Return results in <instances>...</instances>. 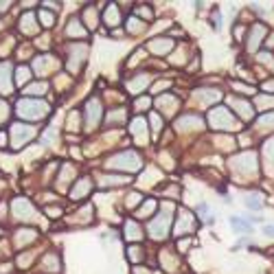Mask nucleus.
Returning a JSON list of instances; mask_svg holds the SVG:
<instances>
[{"instance_id": "nucleus-1", "label": "nucleus", "mask_w": 274, "mask_h": 274, "mask_svg": "<svg viewBox=\"0 0 274 274\" xmlns=\"http://www.w3.org/2000/svg\"><path fill=\"white\" fill-rule=\"evenodd\" d=\"M48 103L46 101H35V99H20L16 103V114L29 121H42L48 117Z\"/></svg>"}, {"instance_id": "nucleus-2", "label": "nucleus", "mask_w": 274, "mask_h": 274, "mask_svg": "<svg viewBox=\"0 0 274 274\" xmlns=\"http://www.w3.org/2000/svg\"><path fill=\"white\" fill-rule=\"evenodd\" d=\"M35 136V127L33 125H24V123H14L9 130V138H11V147L20 149L24 147L31 138Z\"/></svg>"}, {"instance_id": "nucleus-3", "label": "nucleus", "mask_w": 274, "mask_h": 274, "mask_svg": "<svg viewBox=\"0 0 274 274\" xmlns=\"http://www.w3.org/2000/svg\"><path fill=\"white\" fill-rule=\"evenodd\" d=\"M11 211H14V217L18 222H35V217H38L35 206L27 198H16L11 202Z\"/></svg>"}, {"instance_id": "nucleus-4", "label": "nucleus", "mask_w": 274, "mask_h": 274, "mask_svg": "<svg viewBox=\"0 0 274 274\" xmlns=\"http://www.w3.org/2000/svg\"><path fill=\"white\" fill-rule=\"evenodd\" d=\"M108 167H112V169H123L125 167L127 171H136V169H141V158H138V154H134V151H125V154L110 158Z\"/></svg>"}, {"instance_id": "nucleus-5", "label": "nucleus", "mask_w": 274, "mask_h": 274, "mask_svg": "<svg viewBox=\"0 0 274 274\" xmlns=\"http://www.w3.org/2000/svg\"><path fill=\"white\" fill-rule=\"evenodd\" d=\"M209 123H211V127H215V130H233V127H235V119H233V114H230L228 110L215 108L209 114Z\"/></svg>"}, {"instance_id": "nucleus-6", "label": "nucleus", "mask_w": 274, "mask_h": 274, "mask_svg": "<svg viewBox=\"0 0 274 274\" xmlns=\"http://www.w3.org/2000/svg\"><path fill=\"white\" fill-rule=\"evenodd\" d=\"M99 119H101V101L97 97H93L86 106V130H95Z\"/></svg>"}, {"instance_id": "nucleus-7", "label": "nucleus", "mask_w": 274, "mask_h": 274, "mask_svg": "<svg viewBox=\"0 0 274 274\" xmlns=\"http://www.w3.org/2000/svg\"><path fill=\"white\" fill-rule=\"evenodd\" d=\"M11 66L9 62H3L0 64V95H11V88H14V83H11Z\"/></svg>"}, {"instance_id": "nucleus-8", "label": "nucleus", "mask_w": 274, "mask_h": 274, "mask_svg": "<svg viewBox=\"0 0 274 274\" xmlns=\"http://www.w3.org/2000/svg\"><path fill=\"white\" fill-rule=\"evenodd\" d=\"M90 189H93V182H90L88 178H81L75 187L70 189V200H81L90 191Z\"/></svg>"}, {"instance_id": "nucleus-9", "label": "nucleus", "mask_w": 274, "mask_h": 274, "mask_svg": "<svg viewBox=\"0 0 274 274\" xmlns=\"http://www.w3.org/2000/svg\"><path fill=\"white\" fill-rule=\"evenodd\" d=\"M20 31L24 35H35L38 33V24H35V14H24L20 20Z\"/></svg>"}, {"instance_id": "nucleus-10", "label": "nucleus", "mask_w": 274, "mask_h": 274, "mask_svg": "<svg viewBox=\"0 0 274 274\" xmlns=\"http://www.w3.org/2000/svg\"><path fill=\"white\" fill-rule=\"evenodd\" d=\"M35 237H38V230H33V228L18 230V233H16V248H24L29 241H33Z\"/></svg>"}, {"instance_id": "nucleus-11", "label": "nucleus", "mask_w": 274, "mask_h": 274, "mask_svg": "<svg viewBox=\"0 0 274 274\" xmlns=\"http://www.w3.org/2000/svg\"><path fill=\"white\" fill-rule=\"evenodd\" d=\"M167 224H169V215H162L160 217V222H158V219H154V222H151V237H154V239H162L164 237V230H167Z\"/></svg>"}, {"instance_id": "nucleus-12", "label": "nucleus", "mask_w": 274, "mask_h": 274, "mask_svg": "<svg viewBox=\"0 0 274 274\" xmlns=\"http://www.w3.org/2000/svg\"><path fill=\"white\" fill-rule=\"evenodd\" d=\"M132 134L138 138V141H145V138H147V123H145V119H134L132 121Z\"/></svg>"}, {"instance_id": "nucleus-13", "label": "nucleus", "mask_w": 274, "mask_h": 274, "mask_svg": "<svg viewBox=\"0 0 274 274\" xmlns=\"http://www.w3.org/2000/svg\"><path fill=\"white\" fill-rule=\"evenodd\" d=\"M48 88V83L46 81H38V83H31V86H27L24 88V93L22 95H27V97H40V95H44V90Z\"/></svg>"}, {"instance_id": "nucleus-14", "label": "nucleus", "mask_w": 274, "mask_h": 274, "mask_svg": "<svg viewBox=\"0 0 274 274\" xmlns=\"http://www.w3.org/2000/svg\"><path fill=\"white\" fill-rule=\"evenodd\" d=\"M230 226L235 228V233H252V226L241 217H233L230 219Z\"/></svg>"}, {"instance_id": "nucleus-15", "label": "nucleus", "mask_w": 274, "mask_h": 274, "mask_svg": "<svg viewBox=\"0 0 274 274\" xmlns=\"http://www.w3.org/2000/svg\"><path fill=\"white\" fill-rule=\"evenodd\" d=\"M31 79V70L27 68V66H20V68L16 70V77H14V81H16V86H24V83Z\"/></svg>"}, {"instance_id": "nucleus-16", "label": "nucleus", "mask_w": 274, "mask_h": 274, "mask_svg": "<svg viewBox=\"0 0 274 274\" xmlns=\"http://www.w3.org/2000/svg\"><path fill=\"white\" fill-rule=\"evenodd\" d=\"M171 46H173V42L167 40V38H164V42H151V44H149V48H151V51H156V53H167Z\"/></svg>"}, {"instance_id": "nucleus-17", "label": "nucleus", "mask_w": 274, "mask_h": 274, "mask_svg": "<svg viewBox=\"0 0 274 274\" xmlns=\"http://www.w3.org/2000/svg\"><path fill=\"white\" fill-rule=\"evenodd\" d=\"M103 18H106V20H110V22H108L110 27L119 24V9H117V5H110L108 11H106V16H103Z\"/></svg>"}, {"instance_id": "nucleus-18", "label": "nucleus", "mask_w": 274, "mask_h": 274, "mask_svg": "<svg viewBox=\"0 0 274 274\" xmlns=\"http://www.w3.org/2000/svg\"><path fill=\"white\" fill-rule=\"evenodd\" d=\"M79 20H70V24H68V29H66V31H68V35L70 38H81V35H86V31H81V29H79V24H77Z\"/></svg>"}, {"instance_id": "nucleus-19", "label": "nucleus", "mask_w": 274, "mask_h": 274, "mask_svg": "<svg viewBox=\"0 0 274 274\" xmlns=\"http://www.w3.org/2000/svg\"><path fill=\"white\" fill-rule=\"evenodd\" d=\"M138 237H143L141 228H138L134 222H127V239H138Z\"/></svg>"}, {"instance_id": "nucleus-20", "label": "nucleus", "mask_w": 274, "mask_h": 274, "mask_svg": "<svg viewBox=\"0 0 274 274\" xmlns=\"http://www.w3.org/2000/svg\"><path fill=\"white\" fill-rule=\"evenodd\" d=\"M40 20H42L44 27H53V24H55V14H48L46 9H42L40 11Z\"/></svg>"}, {"instance_id": "nucleus-21", "label": "nucleus", "mask_w": 274, "mask_h": 274, "mask_svg": "<svg viewBox=\"0 0 274 274\" xmlns=\"http://www.w3.org/2000/svg\"><path fill=\"white\" fill-rule=\"evenodd\" d=\"M246 204L250 206V209H259V206H263V198H261L259 193H252V196L246 200Z\"/></svg>"}, {"instance_id": "nucleus-22", "label": "nucleus", "mask_w": 274, "mask_h": 274, "mask_svg": "<svg viewBox=\"0 0 274 274\" xmlns=\"http://www.w3.org/2000/svg\"><path fill=\"white\" fill-rule=\"evenodd\" d=\"M125 182H130L127 178H123V175H110V178L103 180V185H110V187H114V185H125Z\"/></svg>"}, {"instance_id": "nucleus-23", "label": "nucleus", "mask_w": 274, "mask_h": 274, "mask_svg": "<svg viewBox=\"0 0 274 274\" xmlns=\"http://www.w3.org/2000/svg\"><path fill=\"white\" fill-rule=\"evenodd\" d=\"M9 112H11V110H9V103L5 101V99H0V123H5V121L9 119Z\"/></svg>"}, {"instance_id": "nucleus-24", "label": "nucleus", "mask_w": 274, "mask_h": 274, "mask_svg": "<svg viewBox=\"0 0 274 274\" xmlns=\"http://www.w3.org/2000/svg\"><path fill=\"white\" fill-rule=\"evenodd\" d=\"M132 24H130V31L132 33H138V31H143L145 29V24H138V20H130Z\"/></svg>"}, {"instance_id": "nucleus-25", "label": "nucleus", "mask_w": 274, "mask_h": 274, "mask_svg": "<svg viewBox=\"0 0 274 274\" xmlns=\"http://www.w3.org/2000/svg\"><path fill=\"white\" fill-rule=\"evenodd\" d=\"M0 147H7V134L0 132Z\"/></svg>"}, {"instance_id": "nucleus-26", "label": "nucleus", "mask_w": 274, "mask_h": 274, "mask_svg": "<svg viewBox=\"0 0 274 274\" xmlns=\"http://www.w3.org/2000/svg\"><path fill=\"white\" fill-rule=\"evenodd\" d=\"M263 233H265L267 237H274V226H265V228H263Z\"/></svg>"}, {"instance_id": "nucleus-27", "label": "nucleus", "mask_w": 274, "mask_h": 274, "mask_svg": "<svg viewBox=\"0 0 274 274\" xmlns=\"http://www.w3.org/2000/svg\"><path fill=\"white\" fill-rule=\"evenodd\" d=\"M149 106V101L147 99H141V101H136V108H147Z\"/></svg>"}, {"instance_id": "nucleus-28", "label": "nucleus", "mask_w": 274, "mask_h": 274, "mask_svg": "<svg viewBox=\"0 0 274 274\" xmlns=\"http://www.w3.org/2000/svg\"><path fill=\"white\" fill-rule=\"evenodd\" d=\"M134 274H149V272H145V270H138V267H134Z\"/></svg>"}]
</instances>
